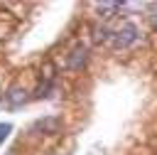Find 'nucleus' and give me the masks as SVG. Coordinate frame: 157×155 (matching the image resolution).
<instances>
[{
  "instance_id": "1",
  "label": "nucleus",
  "mask_w": 157,
  "mask_h": 155,
  "mask_svg": "<svg viewBox=\"0 0 157 155\" xmlns=\"http://www.w3.org/2000/svg\"><path fill=\"white\" fill-rule=\"evenodd\" d=\"M137 37H140L137 25H135V22H128V20H125L118 30H110V42H113V47H115V49H125V47L135 44V42H137Z\"/></svg>"
},
{
  "instance_id": "2",
  "label": "nucleus",
  "mask_w": 157,
  "mask_h": 155,
  "mask_svg": "<svg viewBox=\"0 0 157 155\" xmlns=\"http://www.w3.org/2000/svg\"><path fill=\"white\" fill-rule=\"evenodd\" d=\"M88 62V49L83 44H76L69 54H66V69L69 71H81Z\"/></svg>"
},
{
  "instance_id": "3",
  "label": "nucleus",
  "mask_w": 157,
  "mask_h": 155,
  "mask_svg": "<svg viewBox=\"0 0 157 155\" xmlns=\"http://www.w3.org/2000/svg\"><path fill=\"white\" fill-rule=\"evenodd\" d=\"M59 128H61V121L56 116H47L34 123V130H42V133H59Z\"/></svg>"
},
{
  "instance_id": "4",
  "label": "nucleus",
  "mask_w": 157,
  "mask_h": 155,
  "mask_svg": "<svg viewBox=\"0 0 157 155\" xmlns=\"http://www.w3.org/2000/svg\"><path fill=\"white\" fill-rule=\"evenodd\" d=\"M5 98H7V103H10L12 108H17V106H22V103L27 101V91H25L22 86H10V91L5 93Z\"/></svg>"
},
{
  "instance_id": "5",
  "label": "nucleus",
  "mask_w": 157,
  "mask_h": 155,
  "mask_svg": "<svg viewBox=\"0 0 157 155\" xmlns=\"http://www.w3.org/2000/svg\"><path fill=\"white\" fill-rule=\"evenodd\" d=\"M96 10H98V17L108 20V17H113V15L120 10V5H118V2H101V5H96Z\"/></svg>"
},
{
  "instance_id": "6",
  "label": "nucleus",
  "mask_w": 157,
  "mask_h": 155,
  "mask_svg": "<svg viewBox=\"0 0 157 155\" xmlns=\"http://www.w3.org/2000/svg\"><path fill=\"white\" fill-rule=\"evenodd\" d=\"M91 32H93V39H96V42H108V39H110V30H108L105 25H96Z\"/></svg>"
},
{
  "instance_id": "7",
  "label": "nucleus",
  "mask_w": 157,
  "mask_h": 155,
  "mask_svg": "<svg viewBox=\"0 0 157 155\" xmlns=\"http://www.w3.org/2000/svg\"><path fill=\"white\" fill-rule=\"evenodd\" d=\"M10 130H12V125H10V123H0V145H2V140L10 135Z\"/></svg>"
},
{
  "instance_id": "8",
  "label": "nucleus",
  "mask_w": 157,
  "mask_h": 155,
  "mask_svg": "<svg viewBox=\"0 0 157 155\" xmlns=\"http://www.w3.org/2000/svg\"><path fill=\"white\" fill-rule=\"evenodd\" d=\"M147 17H150V22H152V27H155V30H157V5H155V7H152V12H150V15H147Z\"/></svg>"
},
{
  "instance_id": "9",
  "label": "nucleus",
  "mask_w": 157,
  "mask_h": 155,
  "mask_svg": "<svg viewBox=\"0 0 157 155\" xmlns=\"http://www.w3.org/2000/svg\"><path fill=\"white\" fill-rule=\"evenodd\" d=\"M5 155H17V150H15V148H12V150H7V153H5Z\"/></svg>"
},
{
  "instance_id": "10",
  "label": "nucleus",
  "mask_w": 157,
  "mask_h": 155,
  "mask_svg": "<svg viewBox=\"0 0 157 155\" xmlns=\"http://www.w3.org/2000/svg\"><path fill=\"white\" fill-rule=\"evenodd\" d=\"M0 93H2V89H0Z\"/></svg>"
}]
</instances>
